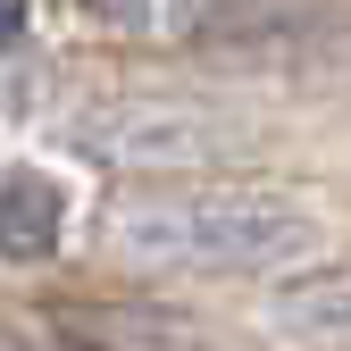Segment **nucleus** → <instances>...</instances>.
<instances>
[{
  "label": "nucleus",
  "mask_w": 351,
  "mask_h": 351,
  "mask_svg": "<svg viewBox=\"0 0 351 351\" xmlns=\"http://www.w3.org/2000/svg\"><path fill=\"white\" fill-rule=\"evenodd\" d=\"M109 243L143 268L193 276H293L318 259V217L234 176H159L109 209Z\"/></svg>",
  "instance_id": "obj_1"
},
{
  "label": "nucleus",
  "mask_w": 351,
  "mask_h": 351,
  "mask_svg": "<svg viewBox=\"0 0 351 351\" xmlns=\"http://www.w3.org/2000/svg\"><path fill=\"white\" fill-rule=\"evenodd\" d=\"M75 143L93 159H125V167H159V176H193L234 159L243 134L209 109H176V101H101L75 117Z\"/></svg>",
  "instance_id": "obj_2"
},
{
  "label": "nucleus",
  "mask_w": 351,
  "mask_h": 351,
  "mask_svg": "<svg viewBox=\"0 0 351 351\" xmlns=\"http://www.w3.org/2000/svg\"><path fill=\"white\" fill-rule=\"evenodd\" d=\"M259 318H268L293 351H351V259L343 268L276 276L268 293H259Z\"/></svg>",
  "instance_id": "obj_3"
},
{
  "label": "nucleus",
  "mask_w": 351,
  "mask_h": 351,
  "mask_svg": "<svg viewBox=\"0 0 351 351\" xmlns=\"http://www.w3.org/2000/svg\"><path fill=\"white\" fill-rule=\"evenodd\" d=\"M59 326L84 351H217V335L184 310H151V301H75Z\"/></svg>",
  "instance_id": "obj_4"
},
{
  "label": "nucleus",
  "mask_w": 351,
  "mask_h": 351,
  "mask_svg": "<svg viewBox=\"0 0 351 351\" xmlns=\"http://www.w3.org/2000/svg\"><path fill=\"white\" fill-rule=\"evenodd\" d=\"M0 243H9V259H51L59 243H67V184L51 167H34V159H17L9 167V184H0Z\"/></svg>",
  "instance_id": "obj_5"
},
{
  "label": "nucleus",
  "mask_w": 351,
  "mask_h": 351,
  "mask_svg": "<svg viewBox=\"0 0 351 351\" xmlns=\"http://www.w3.org/2000/svg\"><path fill=\"white\" fill-rule=\"evenodd\" d=\"M67 17H75V25H93V34L159 42V34H184L201 9H193V0H67Z\"/></svg>",
  "instance_id": "obj_6"
}]
</instances>
